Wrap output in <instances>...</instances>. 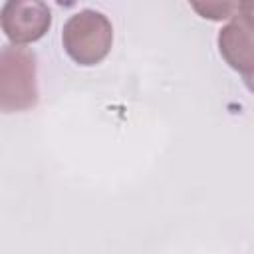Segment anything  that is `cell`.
Listing matches in <instances>:
<instances>
[{
    "mask_svg": "<svg viewBox=\"0 0 254 254\" xmlns=\"http://www.w3.org/2000/svg\"><path fill=\"white\" fill-rule=\"evenodd\" d=\"M65 54L79 65L99 64L111 50L113 26L109 18L97 10H79L71 14L62 30Z\"/></svg>",
    "mask_w": 254,
    "mask_h": 254,
    "instance_id": "1",
    "label": "cell"
},
{
    "mask_svg": "<svg viewBox=\"0 0 254 254\" xmlns=\"http://www.w3.org/2000/svg\"><path fill=\"white\" fill-rule=\"evenodd\" d=\"M38 103L36 56L22 46H4L0 52V109L18 113Z\"/></svg>",
    "mask_w": 254,
    "mask_h": 254,
    "instance_id": "2",
    "label": "cell"
},
{
    "mask_svg": "<svg viewBox=\"0 0 254 254\" xmlns=\"http://www.w3.org/2000/svg\"><path fill=\"white\" fill-rule=\"evenodd\" d=\"M0 24L14 46L40 40L52 26V12L40 0H8L0 10Z\"/></svg>",
    "mask_w": 254,
    "mask_h": 254,
    "instance_id": "3",
    "label": "cell"
},
{
    "mask_svg": "<svg viewBox=\"0 0 254 254\" xmlns=\"http://www.w3.org/2000/svg\"><path fill=\"white\" fill-rule=\"evenodd\" d=\"M218 50L222 60L242 77L254 73V20L236 12L218 32Z\"/></svg>",
    "mask_w": 254,
    "mask_h": 254,
    "instance_id": "4",
    "label": "cell"
},
{
    "mask_svg": "<svg viewBox=\"0 0 254 254\" xmlns=\"http://www.w3.org/2000/svg\"><path fill=\"white\" fill-rule=\"evenodd\" d=\"M190 6L202 18H208V20H226V18L236 16L238 12V2H206V4L192 2Z\"/></svg>",
    "mask_w": 254,
    "mask_h": 254,
    "instance_id": "5",
    "label": "cell"
},
{
    "mask_svg": "<svg viewBox=\"0 0 254 254\" xmlns=\"http://www.w3.org/2000/svg\"><path fill=\"white\" fill-rule=\"evenodd\" d=\"M238 12L248 16L250 20H254V0H246V2H238Z\"/></svg>",
    "mask_w": 254,
    "mask_h": 254,
    "instance_id": "6",
    "label": "cell"
},
{
    "mask_svg": "<svg viewBox=\"0 0 254 254\" xmlns=\"http://www.w3.org/2000/svg\"><path fill=\"white\" fill-rule=\"evenodd\" d=\"M244 83H246V87H248V89L254 93V73L246 75V77H244Z\"/></svg>",
    "mask_w": 254,
    "mask_h": 254,
    "instance_id": "7",
    "label": "cell"
}]
</instances>
